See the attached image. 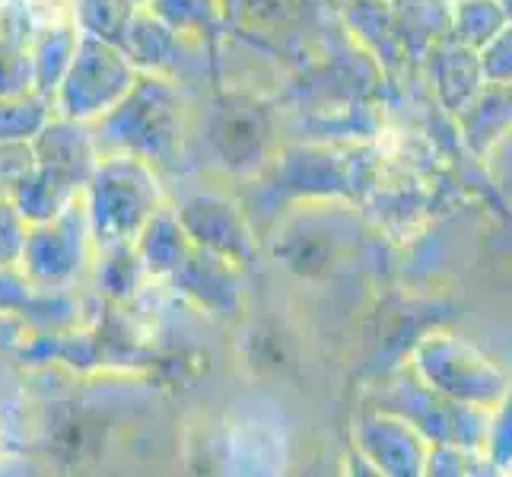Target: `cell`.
<instances>
[{"label": "cell", "mask_w": 512, "mask_h": 477, "mask_svg": "<svg viewBox=\"0 0 512 477\" xmlns=\"http://www.w3.org/2000/svg\"><path fill=\"white\" fill-rule=\"evenodd\" d=\"M51 118H55V102L39 90L0 99V144H32V137Z\"/></svg>", "instance_id": "10"}, {"label": "cell", "mask_w": 512, "mask_h": 477, "mask_svg": "<svg viewBox=\"0 0 512 477\" xmlns=\"http://www.w3.org/2000/svg\"><path fill=\"white\" fill-rule=\"evenodd\" d=\"M26 229H29V223L20 217V210L10 204L7 194H0V268L20 264Z\"/></svg>", "instance_id": "17"}, {"label": "cell", "mask_w": 512, "mask_h": 477, "mask_svg": "<svg viewBox=\"0 0 512 477\" xmlns=\"http://www.w3.org/2000/svg\"><path fill=\"white\" fill-rule=\"evenodd\" d=\"M207 137L226 169H255L268 144V121L249 99H220L210 112Z\"/></svg>", "instance_id": "6"}, {"label": "cell", "mask_w": 512, "mask_h": 477, "mask_svg": "<svg viewBox=\"0 0 512 477\" xmlns=\"http://www.w3.org/2000/svg\"><path fill=\"white\" fill-rule=\"evenodd\" d=\"M93 140L96 150L109 144L115 153L140 156L150 166L172 163L182 144L179 90L160 74H137V83L128 90V96L99 118V131Z\"/></svg>", "instance_id": "2"}, {"label": "cell", "mask_w": 512, "mask_h": 477, "mask_svg": "<svg viewBox=\"0 0 512 477\" xmlns=\"http://www.w3.org/2000/svg\"><path fill=\"white\" fill-rule=\"evenodd\" d=\"M125 4H128L131 10H134V7H144V4H147V0H125Z\"/></svg>", "instance_id": "19"}, {"label": "cell", "mask_w": 512, "mask_h": 477, "mask_svg": "<svg viewBox=\"0 0 512 477\" xmlns=\"http://www.w3.org/2000/svg\"><path fill=\"white\" fill-rule=\"evenodd\" d=\"M408 439L411 436L401 427H395L392 420H366L360 430L363 449L373 455V462L382 471H408V465H414Z\"/></svg>", "instance_id": "13"}, {"label": "cell", "mask_w": 512, "mask_h": 477, "mask_svg": "<svg viewBox=\"0 0 512 477\" xmlns=\"http://www.w3.org/2000/svg\"><path fill=\"white\" fill-rule=\"evenodd\" d=\"M172 284L185 296H191L201 309L214 315H236L242 306L239 280L233 274V261L194 245L188 261L172 274Z\"/></svg>", "instance_id": "8"}, {"label": "cell", "mask_w": 512, "mask_h": 477, "mask_svg": "<svg viewBox=\"0 0 512 477\" xmlns=\"http://www.w3.org/2000/svg\"><path fill=\"white\" fill-rule=\"evenodd\" d=\"M131 7L125 0H77V29L115 42Z\"/></svg>", "instance_id": "16"}, {"label": "cell", "mask_w": 512, "mask_h": 477, "mask_svg": "<svg viewBox=\"0 0 512 477\" xmlns=\"http://www.w3.org/2000/svg\"><path fill=\"white\" fill-rule=\"evenodd\" d=\"M35 90L32 51L13 32H0V99Z\"/></svg>", "instance_id": "15"}, {"label": "cell", "mask_w": 512, "mask_h": 477, "mask_svg": "<svg viewBox=\"0 0 512 477\" xmlns=\"http://www.w3.org/2000/svg\"><path fill=\"white\" fill-rule=\"evenodd\" d=\"M144 7L182 35H201L220 23V0H147Z\"/></svg>", "instance_id": "14"}, {"label": "cell", "mask_w": 512, "mask_h": 477, "mask_svg": "<svg viewBox=\"0 0 512 477\" xmlns=\"http://www.w3.org/2000/svg\"><path fill=\"white\" fill-rule=\"evenodd\" d=\"M191 245L204 252H214L233 264H245L255 255L252 229L245 223L242 210L217 194H194L175 210Z\"/></svg>", "instance_id": "5"}, {"label": "cell", "mask_w": 512, "mask_h": 477, "mask_svg": "<svg viewBox=\"0 0 512 477\" xmlns=\"http://www.w3.org/2000/svg\"><path fill=\"white\" fill-rule=\"evenodd\" d=\"M93 236L90 223H86L83 194L70 201L55 217L29 223L20 268L35 287H70L90 264Z\"/></svg>", "instance_id": "4"}, {"label": "cell", "mask_w": 512, "mask_h": 477, "mask_svg": "<svg viewBox=\"0 0 512 477\" xmlns=\"http://www.w3.org/2000/svg\"><path fill=\"white\" fill-rule=\"evenodd\" d=\"M134 249H137L140 261H144L147 274H153V277H172L188 261L194 245H191L188 233L182 229L179 217H175V210L160 207L144 223V229L137 233Z\"/></svg>", "instance_id": "9"}, {"label": "cell", "mask_w": 512, "mask_h": 477, "mask_svg": "<svg viewBox=\"0 0 512 477\" xmlns=\"http://www.w3.org/2000/svg\"><path fill=\"white\" fill-rule=\"evenodd\" d=\"M32 159L51 172L64 175L77 188H86L90 175L99 163V150L93 134L86 131V121L70 118H51L48 125L32 137Z\"/></svg>", "instance_id": "7"}, {"label": "cell", "mask_w": 512, "mask_h": 477, "mask_svg": "<svg viewBox=\"0 0 512 477\" xmlns=\"http://www.w3.org/2000/svg\"><path fill=\"white\" fill-rule=\"evenodd\" d=\"M99 261H96V284L105 296L112 299H128L140 280L147 277L144 261H140L134 242L128 245H109V249H96Z\"/></svg>", "instance_id": "12"}, {"label": "cell", "mask_w": 512, "mask_h": 477, "mask_svg": "<svg viewBox=\"0 0 512 477\" xmlns=\"http://www.w3.org/2000/svg\"><path fill=\"white\" fill-rule=\"evenodd\" d=\"M83 207L93 249L128 245L163 207V188L147 159L131 153H109L96 163L90 182L83 188Z\"/></svg>", "instance_id": "1"}, {"label": "cell", "mask_w": 512, "mask_h": 477, "mask_svg": "<svg viewBox=\"0 0 512 477\" xmlns=\"http://www.w3.org/2000/svg\"><path fill=\"white\" fill-rule=\"evenodd\" d=\"M20 334H23V325L16 322L10 312H0V347L16 344L20 341Z\"/></svg>", "instance_id": "18"}, {"label": "cell", "mask_w": 512, "mask_h": 477, "mask_svg": "<svg viewBox=\"0 0 512 477\" xmlns=\"http://www.w3.org/2000/svg\"><path fill=\"white\" fill-rule=\"evenodd\" d=\"M0 194H4V179H0Z\"/></svg>", "instance_id": "20"}, {"label": "cell", "mask_w": 512, "mask_h": 477, "mask_svg": "<svg viewBox=\"0 0 512 477\" xmlns=\"http://www.w3.org/2000/svg\"><path fill=\"white\" fill-rule=\"evenodd\" d=\"M77 39H80V29L74 26H51L35 39V45L29 48L32 70H35V90L45 96H55L70 58H74Z\"/></svg>", "instance_id": "11"}, {"label": "cell", "mask_w": 512, "mask_h": 477, "mask_svg": "<svg viewBox=\"0 0 512 477\" xmlns=\"http://www.w3.org/2000/svg\"><path fill=\"white\" fill-rule=\"evenodd\" d=\"M140 70L121 51L118 42L99 39L93 32H80L74 58L58 83L55 112L70 121H96L128 96Z\"/></svg>", "instance_id": "3"}]
</instances>
